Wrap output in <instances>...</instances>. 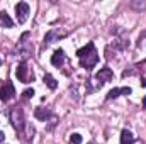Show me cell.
<instances>
[{
  "mask_svg": "<svg viewBox=\"0 0 146 144\" xmlns=\"http://www.w3.org/2000/svg\"><path fill=\"white\" fill-rule=\"evenodd\" d=\"M76 56L80 59V66L85 68V70H92L99 61V54H97V49H95L94 42H88L87 46L80 48L76 51Z\"/></svg>",
  "mask_w": 146,
  "mask_h": 144,
  "instance_id": "obj_1",
  "label": "cell"
},
{
  "mask_svg": "<svg viewBox=\"0 0 146 144\" xmlns=\"http://www.w3.org/2000/svg\"><path fill=\"white\" fill-rule=\"evenodd\" d=\"M29 32H24L21 39H19V44H17V48H15V53H17V56H21L22 59H27L31 54H33V51H34V46H33V42L29 41Z\"/></svg>",
  "mask_w": 146,
  "mask_h": 144,
  "instance_id": "obj_2",
  "label": "cell"
},
{
  "mask_svg": "<svg viewBox=\"0 0 146 144\" xmlns=\"http://www.w3.org/2000/svg\"><path fill=\"white\" fill-rule=\"evenodd\" d=\"M10 122H12L14 129H15V131H19V132H22V129L26 127L24 112H22V108L19 107V105H15V107L10 108Z\"/></svg>",
  "mask_w": 146,
  "mask_h": 144,
  "instance_id": "obj_3",
  "label": "cell"
},
{
  "mask_svg": "<svg viewBox=\"0 0 146 144\" xmlns=\"http://www.w3.org/2000/svg\"><path fill=\"white\" fill-rule=\"evenodd\" d=\"M15 17H17V22L19 24H24L29 17V5L26 2H19L15 5Z\"/></svg>",
  "mask_w": 146,
  "mask_h": 144,
  "instance_id": "obj_4",
  "label": "cell"
},
{
  "mask_svg": "<svg viewBox=\"0 0 146 144\" xmlns=\"http://www.w3.org/2000/svg\"><path fill=\"white\" fill-rule=\"evenodd\" d=\"M15 95V88L10 81H5V85L0 87V100L2 102H9L12 97Z\"/></svg>",
  "mask_w": 146,
  "mask_h": 144,
  "instance_id": "obj_5",
  "label": "cell"
},
{
  "mask_svg": "<svg viewBox=\"0 0 146 144\" xmlns=\"http://www.w3.org/2000/svg\"><path fill=\"white\" fill-rule=\"evenodd\" d=\"M68 34L66 31H60V29H51L49 32H46V36H44V46H49L51 42H54V41H60L61 37H65Z\"/></svg>",
  "mask_w": 146,
  "mask_h": 144,
  "instance_id": "obj_6",
  "label": "cell"
},
{
  "mask_svg": "<svg viewBox=\"0 0 146 144\" xmlns=\"http://www.w3.org/2000/svg\"><path fill=\"white\" fill-rule=\"evenodd\" d=\"M112 76H114V73H112V70L110 68H102L100 71L95 75V80H97V87H102L104 83H107V81H110L112 80Z\"/></svg>",
  "mask_w": 146,
  "mask_h": 144,
  "instance_id": "obj_7",
  "label": "cell"
},
{
  "mask_svg": "<svg viewBox=\"0 0 146 144\" xmlns=\"http://www.w3.org/2000/svg\"><path fill=\"white\" fill-rule=\"evenodd\" d=\"M17 78H19V81H22V83H27V80H29V76H27V65H26V61H22V63H19V66H17Z\"/></svg>",
  "mask_w": 146,
  "mask_h": 144,
  "instance_id": "obj_8",
  "label": "cell"
},
{
  "mask_svg": "<svg viewBox=\"0 0 146 144\" xmlns=\"http://www.w3.org/2000/svg\"><path fill=\"white\" fill-rule=\"evenodd\" d=\"M51 63H53L54 66H61V65L65 63V51H63V49H56V51L53 53V56H51Z\"/></svg>",
  "mask_w": 146,
  "mask_h": 144,
  "instance_id": "obj_9",
  "label": "cell"
},
{
  "mask_svg": "<svg viewBox=\"0 0 146 144\" xmlns=\"http://www.w3.org/2000/svg\"><path fill=\"white\" fill-rule=\"evenodd\" d=\"M34 115H36V119H39V120H46L48 117H51V115H53V112H51L49 108L37 107L36 110H34Z\"/></svg>",
  "mask_w": 146,
  "mask_h": 144,
  "instance_id": "obj_10",
  "label": "cell"
},
{
  "mask_svg": "<svg viewBox=\"0 0 146 144\" xmlns=\"http://www.w3.org/2000/svg\"><path fill=\"white\" fill-rule=\"evenodd\" d=\"M133 143H134V136H133V132L127 131V129H124V131L121 132V144H133Z\"/></svg>",
  "mask_w": 146,
  "mask_h": 144,
  "instance_id": "obj_11",
  "label": "cell"
},
{
  "mask_svg": "<svg viewBox=\"0 0 146 144\" xmlns=\"http://www.w3.org/2000/svg\"><path fill=\"white\" fill-rule=\"evenodd\" d=\"M0 24H2L3 27H12V26H14L12 19L9 17V14H7L5 10H2V12H0Z\"/></svg>",
  "mask_w": 146,
  "mask_h": 144,
  "instance_id": "obj_12",
  "label": "cell"
},
{
  "mask_svg": "<svg viewBox=\"0 0 146 144\" xmlns=\"http://www.w3.org/2000/svg\"><path fill=\"white\" fill-rule=\"evenodd\" d=\"M44 83H46V85H48L51 90H56V87H58V81H56V80H54L51 75H48V73L44 75Z\"/></svg>",
  "mask_w": 146,
  "mask_h": 144,
  "instance_id": "obj_13",
  "label": "cell"
},
{
  "mask_svg": "<svg viewBox=\"0 0 146 144\" xmlns=\"http://www.w3.org/2000/svg\"><path fill=\"white\" fill-rule=\"evenodd\" d=\"M119 95H121V88H112L109 93H107L106 98H107V100H112V98H117Z\"/></svg>",
  "mask_w": 146,
  "mask_h": 144,
  "instance_id": "obj_14",
  "label": "cell"
},
{
  "mask_svg": "<svg viewBox=\"0 0 146 144\" xmlns=\"http://www.w3.org/2000/svg\"><path fill=\"white\" fill-rule=\"evenodd\" d=\"M31 136H34V127L31 124H26V141H29Z\"/></svg>",
  "mask_w": 146,
  "mask_h": 144,
  "instance_id": "obj_15",
  "label": "cell"
},
{
  "mask_svg": "<svg viewBox=\"0 0 146 144\" xmlns=\"http://www.w3.org/2000/svg\"><path fill=\"white\" fill-rule=\"evenodd\" d=\"M70 143L72 144H82V136L80 134H72V137H70Z\"/></svg>",
  "mask_w": 146,
  "mask_h": 144,
  "instance_id": "obj_16",
  "label": "cell"
},
{
  "mask_svg": "<svg viewBox=\"0 0 146 144\" xmlns=\"http://www.w3.org/2000/svg\"><path fill=\"white\" fill-rule=\"evenodd\" d=\"M33 95H34V90H33V88H27V90L22 92V98H24V100H29Z\"/></svg>",
  "mask_w": 146,
  "mask_h": 144,
  "instance_id": "obj_17",
  "label": "cell"
},
{
  "mask_svg": "<svg viewBox=\"0 0 146 144\" xmlns=\"http://www.w3.org/2000/svg\"><path fill=\"white\" fill-rule=\"evenodd\" d=\"M131 7L133 9H138V10H143L146 7V3L145 2H131Z\"/></svg>",
  "mask_w": 146,
  "mask_h": 144,
  "instance_id": "obj_18",
  "label": "cell"
},
{
  "mask_svg": "<svg viewBox=\"0 0 146 144\" xmlns=\"http://www.w3.org/2000/svg\"><path fill=\"white\" fill-rule=\"evenodd\" d=\"M134 68H136L138 71H141V73H145V75H146V59H145V61H141V63H138Z\"/></svg>",
  "mask_w": 146,
  "mask_h": 144,
  "instance_id": "obj_19",
  "label": "cell"
},
{
  "mask_svg": "<svg viewBox=\"0 0 146 144\" xmlns=\"http://www.w3.org/2000/svg\"><path fill=\"white\" fill-rule=\"evenodd\" d=\"M131 92H133V90H131L129 87H124V88H121V93H122V95H131Z\"/></svg>",
  "mask_w": 146,
  "mask_h": 144,
  "instance_id": "obj_20",
  "label": "cell"
},
{
  "mask_svg": "<svg viewBox=\"0 0 146 144\" xmlns=\"http://www.w3.org/2000/svg\"><path fill=\"white\" fill-rule=\"evenodd\" d=\"M3 139H5V136H3V132H2V131H0V143H2V141H3Z\"/></svg>",
  "mask_w": 146,
  "mask_h": 144,
  "instance_id": "obj_21",
  "label": "cell"
},
{
  "mask_svg": "<svg viewBox=\"0 0 146 144\" xmlns=\"http://www.w3.org/2000/svg\"><path fill=\"white\" fill-rule=\"evenodd\" d=\"M141 87H146V78H143V80H141Z\"/></svg>",
  "mask_w": 146,
  "mask_h": 144,
  "instance_id": "obj_22",
  "label": "cell"
},
{
  "mask_svg": "<svg viewBox=\"0 0 146 144\" xmlns=\"http://www.w3.org/2000/svg\"><path fill=\"white\" fill-rule=\"evenodd\" d=\"M143 108H146V95H145V98H143Z\"/></svg>",
  "mask_w": 146,
  "mask_h": 144,
  "instance_id": "obj_23",
  "label": "cell"
},
{
  "mask_svg": "<svg viewBox=\"0 0 146 144\" xmlns=\"http://www.w3.org/2000/svg\"><path fill=\"white\" fill-rule=\"evenodd\" d=\"M133 144H143V141H134Z\"/></svg>",
  "mask_w": 146,
  "mask_h": 144,
  "instance_id": "obj_24",
  "label": "cell"
},
{
  "mask_svg": "<svg viewBox=\"0 0 146 144\" xmlns=\"http://www.w3.org/2000/svg\"><path fill=\"white\" fill-rule=\"evenodd\" d=\"M90 144H97V143H90Z\"/></svg>",
  "mask_w": 146,
  "mask_h": 144,
  "instance_id": "obj_25",
  "label": "cell"
}]
</instances>
